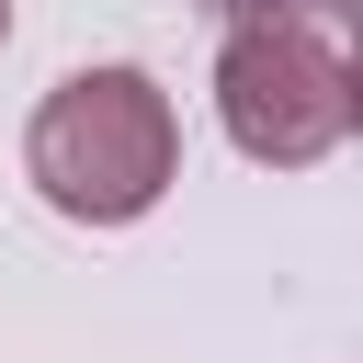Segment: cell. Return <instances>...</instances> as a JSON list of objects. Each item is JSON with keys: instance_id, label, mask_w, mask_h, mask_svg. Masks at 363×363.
<instances>
[{"instance_id": "obj_1", "label": "cell", "mask_w": 363, "mask_h": 363, "mask_svg": "<svg viewBox=\"0 0 363 363\" xmlns=\"http://www.w3.org/2000/svg\"><path fill=\"white\" fill-rule=\"evenodd\" d=\"M23 170L57 216L79 227H136L170 182H182V113L147 68H68L45 102H34V136H23Z\"/></svg>"}, {"instance_id": "obj_2", "label": "cell", "mask_w": 363, "mask_h": 363, "mask_svg": "<svg viewBox=\"0 0 363 363\" xmlns=\"http://www.w3.org/2000/svg\"><path fill=\"white\" fill-rule=\"evenodd\" d=\"M216 113H227L238 159L306 170V159H329V147L352 136V68H340V45H329L318 23L261 11V23H238V34L216 45Z\"/></svg>"}, {"instance_id": "obj_3", "label": "cell", "mask_w": 363, "mask_h": 363, "mask_svg": "<svg viewBox=\"0 0 363 363\" xmlns=\"http://www.w3.org/2000/svg\"><path fill=\"white\" fill-rule=\"evenodd\" d=\"M340 68H352V125H363V45H352V57H340Z\"/></svg>"}, {"instance_id": "obj_4", "label": "cell", "mask_w": 363, "mask_h": 363, "mask_svg": "<svg viewBox=\"0 0 363 363\" xmlns=\"http://www.w3.org/2000/svg\"><path fill=\"white\" fill-rule=\"evenodd\" d=\"M0 45H11V0H0Z\"/></svg>"}]
</instances>
